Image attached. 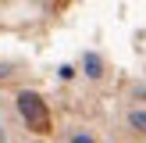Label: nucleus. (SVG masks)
Returning <instances> with one entry per match:
<instances>
[{
    "instance_id": "6e6552de",
    "label": "nucleus",
    "mask_w": 146,
    "mask_h": 143,
    "mask_svg": "<svg viewBox=\"0 0 146 143\" xmlns=\"http://www.w3.org/2000/svg\"><path fill=\"white\" fill-rule=\"evenodd\" d=\"M0 143H7V129L4 125H0Z\"/></svg>"
},
{
    "instance_id": "f257e3e1",
    "label": "nucleus",
    "mask_w": 146,
    "mask_h": 143,
    "mask_svg": "<svg viewBox=\"0 0 146 143\" xmlns=\"http://www.w3.org/2000/svg\"><path fill=\"white\" fill-rule=\"evenodd\" d=\"M18 114L25 118V125L32 129V132H50V111H46V104L39 100V93L21 90L18 93Z\"/></svg>"
},
{
    "instance_id": "f03ea898",
    "label": "nucleus",
    "mask_w": 146,
    "mask_h": 143,
    "mask_svg": "<svg viewBox=\"0 0 146 143\" xmlns=\"http://www.w3.org/2000/svg\"><path fill=\"white\" fill-rule=\"evenodd\" d=\"M82 68H86V75H89V79H100V75H104V61H100V54H93V50H89V54L82 57Z\"/></svg>"
},
{
    "instance_id": "7ed1b4c3",
    "label": "nucleus",
    "mask_w": 146,
    "mask_h": 143,
    "mask_svg": "<svg viewBox=\"0 0 146 143\" xmlns=\"http://www.w3.org/2000/svg\"><path fill=\"white\" fill-rule=\"evenodd\" d=\"M128 125H132L135 132H143V136H146V111H143V107H135V111H128Z\"/></svg>"
},
{
    "instance_id": "20e7f679",
    "label": "nucleus",
    "mask_w": 146,
    "mask_h": 143,
    "mask_svg": "<svg viewBox=\"0 0 146 143\" xmlns=\"http://www.w3.org/2000/svg\"><path fill=\"white\" fill-rule=\"evenodd\" d=\"M68 143H96V140H93L89 132H82V129H78V132H71V140H68Z\"/></svg>"
},
{
    "instance_id": "0eeeda50",
    "label": "nucleus",
    "mask_w": 146,
    "mask_h": 143,
    "mask_svg": "<svg viewBox=\"0 0 146 143\" xmlns=\"http://www.w3.org/2000/svg\"><path fill=\"white\" fill-rule=\"evenodd\" d=\"M132 97H135V100H146V86H135V90H132Z\"/></svg>"
},
{
    "instance_id": "423d86ee",
    "label": "nucleus",
    "mask_w": 146,
    "mask_h": 143,
    "mask_svg": "<svg viewBox=\"0 0 146 143\" xmlns=\"http://www.w3.org/2000/svg\"><path fill=\"white\" fill-rule=\"evenodd\" d=\"M14 75V64H7V61H0V79H11Z\"/></svg>"
},
{
    "instance_id": "39448f33",
    "label": "nucleus",
    "mask_w": 146,
    "mask_h": 143,
    "mask_svg": "<svg viewBox=\"0 0 146 143\" xmlns=\"http://www.w3.org/2000/svg\"><path fill=\"white\" fill-rule=\"evenodd\" d=\"M57 75H61V79H75V68H71V64H61V68H57Z\"/></svg>"
}]
</instances>
